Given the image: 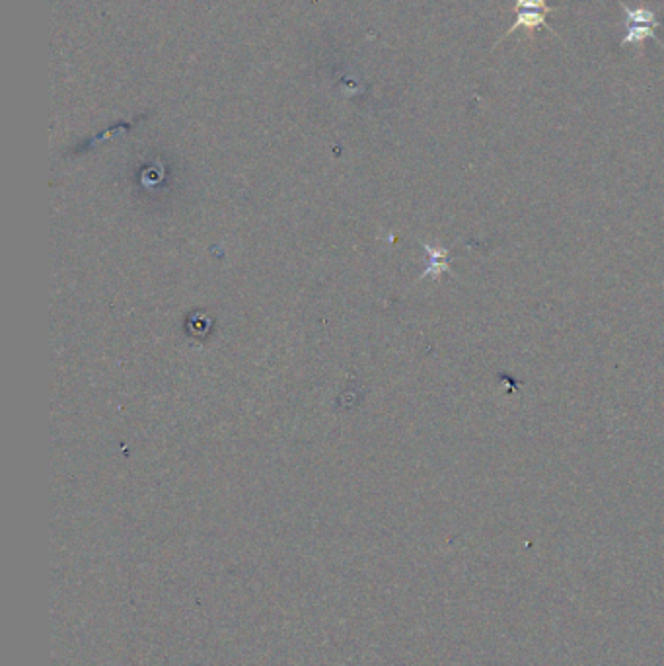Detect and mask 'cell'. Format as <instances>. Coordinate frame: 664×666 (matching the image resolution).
<instances>
[{
  "mask_svg": "<svg viewBox=\"0 0 664 666\" xmlns=\"http://www.w3.org/2000/svg\"><path fill=\"white\" fill-rule=\"evenodd\" d=\"M620 6L626 12V20H624V30H626V37L622 39V47H637V51H641V43L647 39H655L659 45L661 39L657 37V28L661 26V20L657 18V14L649 8H629L628 4H624L622 0H618Z\"/></svg>",
  "mask_w": 664,
  "mask_h": 666,
  "instance_id": "6da1fadb",
  "label": "cell"
},
{
  "mask_svg": "<svg viewBox=\"0 0 664 666\" xmlns=\"http://www.w3.org/2000/svg\"><path fill=\"white\" fill-rule=\"evenodd\" d=\"M554 6L548 4V0H517V22L511 26V30H507V34L501 37L497 41V45L507 39L509 36H513L515 32H518L520 28L526 30L528 37H532V34L538 30V28H544L548 30L550 34H554V30L546 24V16L554 12Z\"/></svg>",
  "mask_w": 664,
  "mask_h": 666,
  "instance_id": "7a4b0ae2",
  "label": "cell"
}]
</instances>
